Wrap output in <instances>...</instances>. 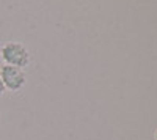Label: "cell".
<instances>
[{
	"instance_id": "7a4b0ae2",
	"label": "cell",
	"mask_w": 157,
	"mask_h": 140,
	"mask_svg": "<svg viewBox=\"0 0 157 140\" xmlns=\"http://www.w3.org/2000/svg\"><path fill=\"white\" fill-rule=\"evenodd\" d=\"M0 77H2L5 90H10V91H19L27 84V77H25L24 69L16 68V66L3 65L0 68Z\"/></svg>"
},
{
	"instance_id": "6da1fadb",
	"label": "cell",
	"mask_w": 157,
	"mask_h": 140,
	"mask_svg": "<svg viewBox=\"0 0 157 140\" xmlns=\"http://www.w3.org/2000/svg\"><path fill=\"white\" fill-rule=\"evenodd\" d=\"M0 58H2L3 65L24 69L30 63V52L24 44L17 41H8L0 47Z\"/></svg>"
},
{
	"instance_id": "5b68a950",
	"label": "cell",
	"mask_w": 157,
	"mask_h": 140,
	"mask_svg": "<svg viewBox=\"0 0 157 140\" xmlns=\"http://www.w3.org/2000/svg\"><path fill=\"white\" fill-rule=\"evenodd\" d=\"M0 121H2V115H0Z\"/></svg>"
},
{
	"instance_id": "3957f363",
	"label": "cell",
	"mask_w": 157,
	"mask_h": 140,
	"mask_svg": "<svg viewBox=\"0 0 157 140\" xmlns=\"http://www.w3.org/2000/svg\"><path fill=\"white\" fill-rule=\"evenodd\" d=\"M5 93V87H3V82H2V77H0V96Z\"/></svg>"
},
{
	"instance_id": "277c9868",
	"label": "cell",
	"mask_w": 157,
	"mask_h": 140,
	"mask_svg": "<svg viewBox=\"0 0 157 140\" xmlns=\"http://www.w3.org/2000/svg\"><path fill=\"white\" fill-rule=\"evenodd\" d=\"M154 140H157V129L154 131Z\"/></svg>"
}]
</instances>
